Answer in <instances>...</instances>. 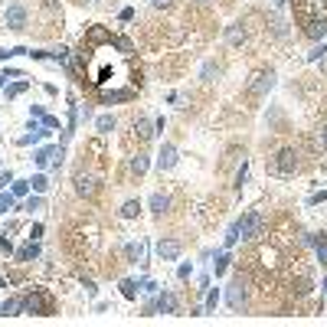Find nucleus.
I'll use <instances>...</instances> for the list:
<instances>
[{
  "instance_id": "f257e3e1",
  "label": "nucleus",
  "mask_w": 327,
  "mask_h": 327,
  "mask_svg": "<svg viewBox=\"0 0 327 327\" xmlns=\"http://www.w3.org/2000/svg\"><path fill=\"white\" fill-rule=\"evenodd\" d=\"M246 298H249V291H246V282H242V275L232 278V285H229V291H226V304H229L232 311H239L242 304H246Z\"/></svg>"
},
{
  "instance_id": "f03ea898",
  "label": "nucleus",
  "mask_w": 327,
  "mask_h": 327,
  "mask_svg": "<svg viewBox=\"0 0 327 327\" xmlns=\"http://www.w3.org/2000/svg\"><path fill=\"white\" fill-rule=\"evenodd\" d=\"M236 226H239V236H242V239H252V236L259 232V226H262V213H259V210L246 213V216L236 222Z\"/></svg>"
},
{
  "instance_id": "7ed1b4c3",
  "label": "nucleus",
  "mask_w": 327,
  "mask_h": 327,
  "mask_svg": "<svg viewBox=\"0 0 327 327\" xmlns=\"http://www.w3.org/2000/svg\"><path fill=\"white\" fill-rule=\"evenodd\" d=\"M23 26H26V7L23 4H10L7 7V30L20 33Z\"/></svg>"
},
{
  "instance_id": "20e7f679",
  "label": "nucleus",
  "mask_w": 327,
  "mask_h": 327,
  "mask_svg": "<svg viewBox=\"0 0 327 327\" xmlns=\"http://www.w3.org/2000/svg\"><path fill=\"white\" fill-rule=\"evenodd\" d=\"M275 170L278 173H295L298 170V154L291 148H282V151H278V157H275Z\"/></svg>"
},
{
  "instance_id": "39448f33",
  "label": "nucleus",
  "mask_w": 327,
  "mask_h": 327,
  "mask_svg": "<svg viewBox=\"0 0 327 327\" xmlns=\"http://www.w3.org/2000/svg\"><path fill=\"white\" fill-rule=\"evenodd\" d=\"M50 311V301H46V295H26L23 298V314H46Z\"/></svg>"
},
{
  "instance_id": "423d86ee",
  "label": "nucleus",
  "mask_w": 327,
  "mask_h": 327,
  "mask_svg": "<svg viewBox=\"0 0 327 327\" xmlns=\"http://www.w3.org/2000/svg\"><path fill=\"white\" fill-rule=\"evenodd\" d=\"M272 85H275V72H259L255 82L249 85V92L252 95H265V92H272Z\"/></svg>"
},
{
  "instance_id": "0eeeda50",
  "label": "nucleus",
  "mask_w": 327,
  "mask_h": 327,
  "mask_svg": "<svg viewBox=\"0 0 327 327\" xmlns=\"http://www.w3.org/2000/svg\"><path fill=\"white\" fill-rule=\"evenodd\" d=\"M157 255H161L164 262H173L180 255V242L177 239H161L157 242Z\"/></svg>"
},
{
  "instance_id": "6e6552de",
  "label": "nucleus",
  "mask_w": 327,
  "mask_h": 327,
  "mask_svg": "<svg viewBox=\"0 0 327 327\" xmlns=\"http://www.w3.org/2000/svg\"><path fill=\"white\" fill-rule=\"evenodd\" d=\"M154 311H161V314H173V311H177V298H173L170 291H161L157 301H154Z\"/></svg>"
},
{
  "instance_id": "1a4fd4ad",
  "label": "nucleus",
  "mask_w": 327,
  "mask_h": 327,
  "mask_svg": "<svg viewBox=\"0 0 327 327\" xmlns=\"http://www.w3.org/2000/svg\"><path fill=\"white\" fill-rule=\"evenodd\" d=\"M173 164H177V148H173V144H164L161 154H157V167H161V170H170Z\"/></svg>"
},
{
  "instance_id": "9d476101",
  "label": "nucleus",
  "mask_w": 327,
  "mask_h": 327,
  "mask_svg": "<svg viewBox=\"0 0 327 327\" xmlns=\"http://www.w3.org/2000/svg\"><path fill=\"white\" fill-rule=\"evenodd\" d=\"M75 190H79V197H95V193H99V180L95 177H75Z\"/></svg>"
},
{
  "instance_id": "9b49d317",
  "label": "nucleus",
  "mask_w": 327,
  "mask_h": 327,
  "mask_svg": "<svg viewBox=\"0 0 327 327\" xmlns=\"http://www.w3.org/2000/svg\"><path fill=\"white\" fill-rule=\"evenodd\" d=\"M85 43H88V46H99V43H111V33L105 30V26H92V30L85 33Z\"/></svg>"
},
{
  "instance_id": "f8f14e48",
  "label": "nucleus",
  "mask_w": 327,
  "mask_h": 327,
  "mask_svg": "<svg viewBox=\"0 0 327 327\" xmlns=\"http://www.w3.org/2000/svg\"><path fill=\"white\" fill-rule=\"evenodd\" d=\"M200 75H203V82H216L219 79V75H222V69H219V62H203V72H200Z\"/></svg>"
},
{
  "instance_id": "ddd939ff",
  "label": "nucleus",
  "mask_w": 327,
  "mask_h": 327,
  "mask_svg": "<svg viewBox=\"0 0 327 327\" xmlns=\"http://www.w3.org/2000/svg\"><path fill=\"white\" fill-rule=\"evenodd\" d=\"M56 148H59V144H50V148H39L36 154H33V161H36L39 167H46V164H50L53 157H56Z\"/></svg>"
},
{
  "instance_id": "4468645a",
  "label": "nucleus",
  "mask_w": 327,
  "mask_h": 327,
  "mask_svg": "<svg viewBox=\"0 0 327 327\" xmlns=\"http://www.w3.org/2000/svg\"><path fill=\"white\" fill-rule=\"evenodd\" d=\"M134 131L141 134V141H148V137H154V121H151V118H137Z\"/></svg>"
},
{
  "instance_id": "2eb2a0df",
  "label": "nucleus",
  "mask_w": 327,
  "mask_h": 327,
  "mask_svg": "<svg viewBox=\"0 0 327 327\" xmlns=\"http://www.w3.org/2000/svg\"><path fill=\"white\" fill-rule=\"evenodd\" d=\"M20 311H23V301H20V298H7V301L0 304V314H7V317L20 314Z\"/></svg>"
},
{
  "instance_id": "dca6fc26",
  "label": "nucleus",
  "mask_w": 327,
  "mask_h": 327,
  "mask_svg": "<svg viewBox=\"0 0 327 327\" xmlns=\"http://www.w3.org/2000/svg\"><path fill=\"white\" fill-rule=\"evenodd\" d=\"M151 210L154 213H167L170 210V197H167V193H154V197H151Z\"/></svg>"
},
{
  "instance_id": "f3484780",
  "label": "nucleus",
  "mask_w": 327,
  "mask_h": 327,
  "mask_svg": "<svg viewBox=\"0 0 327 327\" xmlns=\"http://www.w3.org/2000/svg\"><path fill=\"white\" fill-rule=\"evenodd\" d=\"M308 36H311V39H324V36H327V20H311Z\"/></svg>"
},
{
  "instance_id": "a211bd4d",
  "label": "nucleus",
  "mask_w": 327,
  "mask_h": 327,
  "mask_svg": "<svg viewBox=\"0 0 327 327\" xmlns=\"http://www.w3.org/2000/svg\"><path fill=\"white\" fill-rule=\"evenodd\" d=\"M36 255H39V242H36V239H30L23 249H20V259H23V262H33Z\"/></svg>"
},
{
  "instance_id": "6ab92c4d",
  "label": "nucleus",
  "mask_w": 327,
  "mask_h": 327,
  "mask_svg": "<svg viewBox=\"0 0 327 327\" xmlns=\"http://www.w3.org/2000/svg\"><path fill=\"white\" fill-rule=\"evenodd\" d=\"M124 252H128L131 262H144V242H128V249H124Z\"/></svg>"
},
{
  "instance_id": "aec40b11",
  "label": "nucleus",
  "mask_w": 327,
  "mask_h": 327,
  "mask_svg": "<svg viewBox=\"0 0 327 327\" xmlns=\"http://www.w3.org/2000/svg\"><path fill=\"white\" fill-rule=\"evenodd\" d=\"M30 190H33L30 180H17V183H10V193H13V197H30Z\"/></svg>"
},
{
  "instance_id": "412c9836",
  "label": "nucleus",
  "mask_w": 327,
  "mask_h": 327,
  "mask_svg": "<svg viewBox=\"0 0 327 327\" xmlns=\"http://www.w3.org/2000/svg\"><path fill=\"white\" fill-rule=\"evenodd\" d=\"M137 213H141V203H137V200H128V203L121 206V216H124V219H134Z\"/></svg>"
},
{
  "instance_id": "4be33fe9",
  "label": "nucleus",
  "mask_w": 327,
  "mask_h": 327,
  "mask_svg": "<svg viewBox=\"0 0 327 327\" xmlns=\"http://www.w3.org/2000/svg\"><path fill=\"white\" fill-rule=\"evenodd\" d=\"M26 88H30V82H13V85L7 88V102H13V99H17V95H23Z\"/></svg>"
},
{
  "instance_id": "5701e85b",
  "label": "nucleus",
  "mask_w": 327,
  "mask_h": 327,
  "mask_svg": "<svg viewBox=\"0 0 327 327\" xmlns=\"http://www.w3.org/2000/svg\"><path fill=\"white\" fill-rule=\"evenodd\" d=\"M30 186H33V193H46V190H50V180H46L43 173H36V177L30 180Z\"/></svg>"
},
{
  "instance_id": "b1692460",
  "label": "nucleus",
  "mask_w": 327,
  "mask_h": 327,
  "mask_svg": "<svg viewBox=\"0 0 327 327\" xmlns=\"http://www.w3.org/2000/svg\"><path fill=\"white\" fill-rule=\"evenodd\" d=\"M95 128H99L102 134H108V131H115V118H111V115H102L99 121H95Z\"/></svg>"
},
{
  "instance_id": "393cba45",
  "label": "nucleus",
  "mask_w": 327,
  "mask_h": 327,
  "mask_svg": "<svg viewBox=\"0 0 327 327\" xmlns=\"http://www.w3.org/2000/svg\"><path fill=\"white\" fill-rule=\"evenodd\" d=\"M226 36H229V43H232V46H239L242 39H246V30H242V26H229Z\"/></svg>"
},
{
  "instance_id": "a878e982",
  "label": "nucleus",
  "mask_w": 327,
  "mask_h": 327,
  "mask_svg": "<svg viewBox=\"0 0 327 327\" xmlns=\"http://www.w3.org/2000/svg\"><path fill=\"white\" fill-rule=\"evenodd\" d=\"M314 249H317V262H321V265H327V236H321V239L314 242Z\"/></svg>"
},
{
  "instance_id": "bb28decb",
  "label": "nucleus",
  "mask_w": 327,
  "mask_h": 327,
  "mask_svg": "<svg viewBox=\"0 0 327 327\" xmlns=\"http://www.w3.org/2000/svg\"><path fill=\"white\" fill-rule=\"evenodd\" d=\"M121 295L128 298V301H131V298H137V285L131 282V278H124V282H121Z\"/></svg>"
},
{
  "instance_id": "cd10ccee",
  "label": "nucleus",
  "mask_w": 327,
  "mask_h": 327,
  "mask_svg": "<svg viewBox=\"0 0 327 327\" xmlns=\"http://www.w3.org/2000/svg\"><path fill=\"white\" fill-rule=\"evenodd\" d=\"M236 242H239V226H236V222H232V226H229V232H226V239H222V246H236Z\"/></svg>"
},
{
  "instance_id": "c85d7f7f",
  "label": "nucleus",
  "mask_w": 327,
  "mask_h": 327,
  "mask_svg": "<svg viewBox=\"0 0 327 327\" xmlns=\"http://www.w3.org/2000/svg\"><path fill=\"white\" fill-rule=\"evenodd\" d=\"M131 170H134V173H137V177H141V173H144V170H148V157H144V154H137V157H134V161H131Z\"/></svg>"
},
{
  "instance_id": "c756f323",
  "label": "nucleus",
  "mask_w": 327,
  "mask_h": 327,
  "mask_svg": "<svg viewBox=\"0 0 327 327\" xmlns=\"http://www.w3.org/2000/svg\"><path fill=\"white\" fill-rule=\"evenodd\" d=\"M226 265H229V255H226V252H219V255H216V262H213V272L222 275V272H226Z\"/></svg>"
},
{
  "instance_id": "7c9ffc66",
  "label": "nucleus",
  "mask_w": 327,
  "mask_h": 327,
  "mask_svg": "<svg viewBox=\"0 0 327 327\" xmlns=\"http://www.w3.org/2000/svg\"><path fill=\"white\" fill-rule=\"evenodd\" d=\"M50 59H53V62H69V50H66V46H59V50L50 53Z\"/></svg>"
},
{
  "instance_id": "2f4dec72",
  "label": "nucleus",
  "mask_w": 327,
  "mask_h": 327,
  "mask_svg": "<svg viewBox=\"0 0 327 327\" xmlns=\"http://www.w3.org/2000/svg\"><path fill=\"white\" fill-rule=\"evenodd\" d=\"M216 304H219V291L213 288L210 295H206V308H203V311H216Z\"/></svg>"
},
{
  "instance_id": "473e14b6",
  "label": "nucleus",
  "mask_w": 327,
  "mask_h": 327,
  "mask_svg": "<svg viewBox=\"0 0 327 327\" xmlns=\"http://www.w3.org/2000/svg\"><path fill=\"white\" fill-rule=\"evenodd\" d=\"M26 210H43V197H39V193L26 197Z\"/></svg>"
},
{
  "instance_id": "72a5a7b5",
  "label": "nucleus",
  "mask_w": 327,
  "mask_h": 327,
  "mask_svg": "<svg viewBox=\"0 0 327 327\" xmlns=\"http://www.w3.org/2000/svg\"><path fill=\"white\" fill-rule=\"evenodd\" d=\"M13 206V193H4V197H0V213H7Z\"/></svg>"
},
{
  "instance_id": "f704fd0d",
  "label": "nucleus",
  "mask_w": 327,
  "mask_h": 327,
  "mask_svg": "<svg viewBox=\"0 0 327 327\" xmlns=\"http://www.w3.org/2000/svg\"><path fill=\"white\" fill-rule=\"evenodd\" d=\"M115 46H118V50H121V53H131V50H134V46H131V39H115Z\"/></svg>"
},
{
  "instance_id": "c9c22d12",
  "label": "nucleus",
  "mask_w": 327,
  "mask_h": 327,
  "mask_svg": "<svg viewBox=\"0 0 327 327\" xmlns=\"http://www.w3.org/2000/svg\"><path fill=\"white\" fill-rule=\"evenodd\" d=\"M177 275H180V278H190V275H193V265H190V262H183V265L177 268Z\"/></svg>"
},
{
  "instance_id": "e433bc0d",
  "label": "nucleus",
  "mask_w": 327,
  "mask_h": 327,
  "mask_svg": "<svg viewBox=\"0 0 327 327\" xmlns=\"http://www.w3.org/2000/svg\"><path fill=\"white\" fill-rule=\"evenodd\" d=\"M246 173H249V164H246V161H242V167H239V177H236V183H239V186H242V183H246Z\"/></svg>"
},
{
  "instance_id": "4c0bfd02",
  "label": "nucleus",
  "mask_w": 327,
  "mask_h": 327,
  "mask_svg": "<svg viewBox=\"0 0 327 327\" xmlns=\"http://www.w3.org/2000/svg\"><path fill=\"white\" fill-rule=\"evenodd\" d=\"M7 183H13V173H10V170H7V173H0V190H4Z\"/></svg>"
},
{
  "instance_id": "58836bf2",
  "label": "nucleus",
  "mask_w": 327,
  "mask_h": 327,
  "mask_svg": "<svg viewBox=\"0 0 327 327\" xmlns=\"http://www.w3.org/2000/svg\"><path fill=\"white\" fill-rule=\"evenodd\" d=\"M43 124H46V128H59V118H53V115H46V118H43Z\"/></svg>"
},
{
  "instance_id": "ea45409f",
  "label": "nucleus",
  "mask_w": 327,
  "mask_h": 327,
  "mask_svg": "<svg viewBox=\"0 0 327 327\" xmlns=\"http://www.w3.org/2000/svg\"><path fill=\"white\" fill-rule=\"evenodd\" d=\"M30 115H33V118H39V121H43V118H46V111L39 108V105H33V108H30Z\"/></svg>"
},
{
  "instance_id": "a19ab883",
  "label": "nucleus",
  "mask_w": 327,
  "mask_h": 327,
  "mask_svg": "<svg viewBox=\"0 0 327 327\" xmlns=\"http://www.w3.org/2000/svg\"><path fill=\"white\" fill-rule=\"evenodd\" d=\"M0 249H4V252H13V246H10V239H7V236H0Z\"/></svg>"
},
{
  "instance_id": "79ce46f5",
  "label": "nucleus",
  "mask_w": 327,
  "mask_h": 327,
  "mask_svg": "<svg viewBox=\"0 0 327 327\" xmlns=\"http://www.w3.org/2000/svg\"><path fill=\"white\" fill-rule=\"evenodd\" d=\"M39 236H43V226H39V222H36V226L30 229V239H39Z\"/></svg>"
},
{
  "instance_id": "37998d69",
  "label": "nucleus",
  "mask_w": 327,
  "mask_h": 327,
  "mask_svg": "<svg viewBox=\"0 0 327 327\" xmlns=\"http://www.w3.org/2000/svg\"><path fill=\"white\" fill-rule=\"evenodd\" d=\"M324 53H327V46H317V50H314V53H311V59H321V56H324Z\"/></svg>"
},
{
  "instance_id": "c03bdc74",
  "label": "nucleus",
  "mask_w": 327,
  "mask_h": 327,
  "mask_svg": "<svg viewBox=\"0 0 327 327\" xmlns=\"http://www.w3.org/2000/svg\"><path fill=\"white\" fill-rule=\"evenodd\" d=\"M321 200H327V190L324 193H314V197H311V203H321Z\"/></svg>"
},
{
  "instance_id": "a18cd8bd",
  "label": "nucleus",
  "mask_w": 327,
  "mask_h": 327,
  "mask_svg": "<svg viewBox=\"0 0 327 327\" xmlns=\"http://www.w3.org/2000/svg\"><path fill=\"white\" fill-rule=\"evenodd\" d=\"M167 4H170V0H154V7H167Z\"/></svg>"
},
{
  "instance_id": "49530a36",
  "label": "nucleus",
  "mask_w": 327,
  "mask_h": 327,
  "mask_svg": "<svg viewBox=\"0 0 327 327\" xmlns=\"http://www.w3.org/2000/svg\"><path fill=\"white\" fill-rule=\"evenodd\" d=\"M321 288H324V295H327V278H324V282H321Z\"/></svg>"
},
{
  "instance_id": "de8ad7c7",
  "label": "nucleus",
  "mask_w": 327,
  "mask_h": 327,
  "mask_svg": "<svg viewBox=\"0 0 327 327\" xmlns=\"http://www.w3.org/2000/svg\"><path fill=\"white\" fill-rule=\"evenodd\" d=\"M321 134H324V141H327V124H324V131H321Z\"/></svg>"
},
{
  "instance_id": "09e8293b",
  "label": "nucleus",
  "mask_w": 327,
  "mask_h": 327,
  "mask_svg": "<svg viewBox=\"0 0 327 327\" xmlns=\"http://www.w3.org/2000/svg\"><path fill=\"white\" fill-rule=\"evenodd\" d=\"M4 79H7V75H0V85H4Z\"/></svg>"
},
{
  "instance_id": "8fccbe9b",
  "label": "nucleus",
  "mask_w": 327,
  "mask_h": 327,
  "mask_svg": "<svg viewBox=\"0 0 327 327\" xmlns=\"http://www.w3.org/2000/svg\"><path fill=\"white\" fill-rule=\"evenodd\" d=\"M4 285H7V282H4V278H0V288H4Z\"/></svg>"
},
{
  "instance_id": "3c124183",
  "label": "nucleus",
  "mask_w": 327,
  "mask_h": 327,
  "mask_svg": "<svg viewBox=\"0 0 327 327\" xmlns=\"http://www.w3.org/2000/svg\"><path fill=\"white\" fill-rule=\"evenodd\" d=\"M275 4H278V7H282V4H285V0H275Z\"/></svg>"
},
{
  "instance_id": "603ef678",
  "label": "nucleus",
  "mask_w": 327,
  "mask_h": 327,
  "mask_svg": "<svg viewBox=\"0 0 327 327\" xmlns=\"http://www.w3.org/2000/svg\"><path fill=\"white\" fill-rule=\"evenodd\" d=\"M203 4H210V0H203Z\"/></svg>"
},
{
  "instance_id": "864d4df0",
  "label": "nucleus",
  "mask_w": 327,
  "mask_h": 327,
  "mask_svg": "<svg viewBox=\"0 0 327 327\" xmlns=\"http://www.w3.org/2000/svg\"><path fill=\"white\" fill-rule=\"evenodd\" d=\"M88 4H92V0H88Z\"/></svg>"
}]
</instances>
